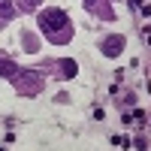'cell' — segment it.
<instances>
[{
  "label": "cell",
  "instance_id": "obj_1",
  "mask_svg": "<svg viewBox=\"0 0 151 151\" xmlns=\"http://www.w3.org/2000/svg\"><path fill=\"white\" fill-rule=\"evenodd\" d=\"M40 27L52 36L55 42H60V33H58V30H60V27H70V24H67V15H64L60 9H48V12L40 15Z\"/></svg>",
  "mask_w": 151,
  "mask_h": 151
},
{
  "label": "cell",
  "instance_id": "obj_2",
  "mask_svg": "<svg viewBox=\"0 0 151 151\" xmlns=\"http://www.w3.org/2000/svg\"><path fill=\"white\" fill-rule=\"evenodd\" d=\"M121 48H124V40H121V36H109V40L103 42V52H106L109 58H112V55H118Z\"/></svg>",
  "mask_w": 151,
  "mask_h": 151
},
{
  "label": "cell",
  "instance_id": "obj_3",
  "mask_svg": "<svg viewBox=\"0 0 151 151\" xmlns=\"http://www.w3.org/2000/svg\"><path fill=\"white\" fill-rule=\"evenodd\" d=\"M60 70L67 73L64 79H73V76H76V64H73V60H60Z\"/></svg>",
  "mask_w": 151,
  "mask_h": 151
},
{
  "label": "cell",
  "instance_id": "obj_4",
  "mask_svg": "<svg viewBox=\"0 0 151 151\" xmlns=\"http://www.w3.org/2000/svg\"><path fill=\"white\" fill-rule=\"evenodd\" d=\"M0 73H9V76H15V64H12V60H0Z\"/></svg>",
  "mask_w": 151,
  "mask_h": 151
}]
</instances>
